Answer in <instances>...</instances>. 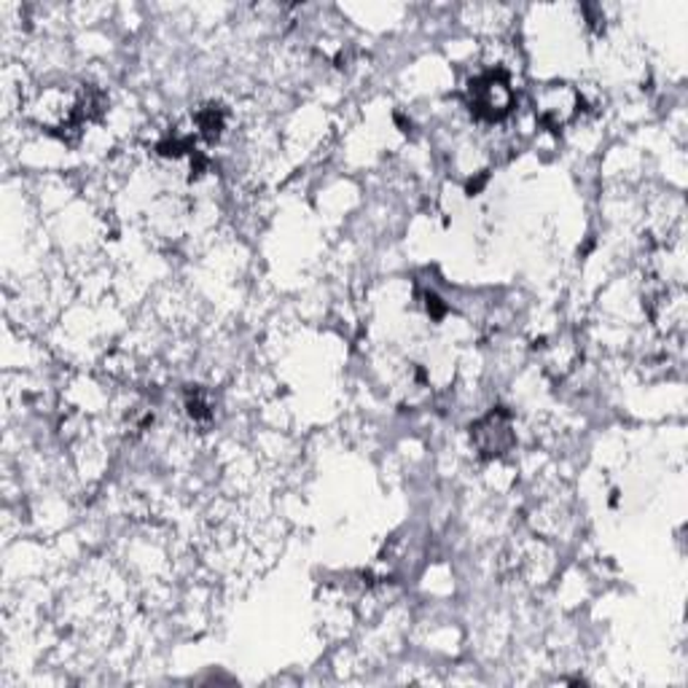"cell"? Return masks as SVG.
<instances>
[{
    "instance_id": "3957f363",
    "label": "cell",
    "mask_w": 688,
    "mask_h": 688,
    "mask_svg": "<svg viewBox=\"0 0 688 688\" xmlns=\"http://www.w3.org/2000/svg\"><path fill=\"white\" fill-rule=\"evenodd\" d=\"M471 438H474L476 449L484 457H500L514 447V431H512V417L506 409L489 412L487 417L471 428Z\"/></svg>"
},
{
    "instance_id": "7a4b0ae2",
    "label": "cell",
    "mask_w": 688,
    "mask_h": 688,
    "mask_svg": "<svg viewBox=\"0 0 688 688\" xmlns=\"http://www.w3.org/2000/svg\"><path fill=\"white\" fill-rule=\"evenodd\" d=\"M584 98L576 87L565 84V81H554L546 84L535 98V111H538V121L549 130H563L568 121H573L581 113Z\"/></svg>"
},
{
    "instance_id": "6da1fadb",
    "label": "cell",
    "mask_w": 688,
    "mask_h": 688,
    "mask_svg": "<svg viewBox=\"0 0 688 688\" xmlns=\"http://www.w3.org/2000/svg\"><path fill=\"white\" fill-rule=\"evenodd\" d=\"M468 103L476 119L503 121L514 111V89L506 70L495 68L471 81Z\"/></svg>"
},
{
    "instance_id": "277c9868",
    "label": "cell",
    "mask_w": 688,
    "mask_h": 688,
    "mask_svg": "<svg viewBox=\"0 0 688 688\" xmlns=\"http://www.w3.org/2000/svg\"><path fill=\"white\" fill-rule=\"evenodd\" d=\"M226 113L221 105H205L196 113V127H200V135L205 140H219L224 132Z\"/></svg>"
},
{
    "instance_id": "5b68a950",
    "label": "cell",
    "mask_w": 688,
    "mask_h": 688,
    "mask_svg": "<svg viewBox=\"0 0 688 688\" xmlns=\"http://www.w3.org/2000/svg\"><path fill=\"white\" fill-rule=\"evenodd\" d=\"M186 409H189L191 419H194V423H208V419L213 417V409H210V401L205 398V393H202V391H189L186 393Z\"/></svg>"
}]
</instances>
